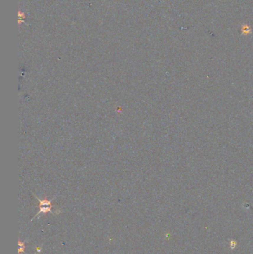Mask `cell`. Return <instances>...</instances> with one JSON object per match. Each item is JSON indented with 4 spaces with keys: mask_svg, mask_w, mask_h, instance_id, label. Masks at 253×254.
<instances>
[{
    "mask_svg": "<svg viewBox=\"0 0 253 254\" xmlns=\"http://www.w3.org/2000/svg\"><path fill=\"white\" fill-rule=\"evenodd\" d=\"M39 207H40V211L36 214V216L31 219V221L34 220L36 217L39 216L40 214L43 213V214L46 215L48 213H50L51 214L53 215V212L52 211V207L53 205H43V204H39Z\"/></svg>",
    "mask_w": 253,
    "mask_h": 254,
    "instance_id": "1",
    "label": "cell"
},
{
    "mask_svg": "<svg viewBox=\"0 0 253 254\" xmlns=\"http://www.w3.org/2000/svg\"><path fill=\"white\" fill-rule=\"evenodd\" d=\"M25 248H26L25 245H24V246H20L19 248L18 249L19 254H21L22 253H24L25 254H26L25 252Z\"/></svg>",
    "mask_w": 253,
    "mask_h": 254,
    "instance_id": "2",
    "label": "cell"
},
{
    "mask_svg": "<svg viewBox=\"0 0 253 254\" xmlns=\"http://www.w3.org/2000/svg\"><path fill=\"white\" fill-rule=\"evenodd\" d=\"M41 248H42V247H37V248H36V250H37V252H40V251L42 250Z\"/></svg>",
    "mask_w": 253,
    "mask_h": 254,
    "instance_id": "3",
    "label": "cell"
}]
</instances>
